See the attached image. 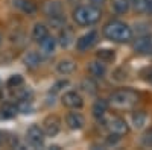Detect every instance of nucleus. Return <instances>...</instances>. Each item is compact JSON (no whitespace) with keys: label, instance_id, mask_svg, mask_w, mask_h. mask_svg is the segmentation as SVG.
<instances>
[{"label":"nucleus","instance_id":"obj_1","mask_svg":"<svg viewBox=\"0 0 152 150\" xmlns=\"http://www.w3.org/2000/svg\"><path fill=\"white\" fill-rule=\"evenodd\" d=\"M104 35L111 41L126 43V41L131 40L132 30H131V28L128 26V24H125L122 21H110L104 28Z\"/></svg>","mask_w":152,"mask_h":150},{"label":"nucleus","instance_id":"obj_2","mask_svg":"<svg viewBox=\"0 0 152 150\" xmlns=\"http://www.w3.org/2000/svg\"><path fill=\"white\" fill-rule=\"evenodd\" d=\"M137 94L129 90H122L111 96V103L116 106H131L137 102Z\"/></svg>","mask_w":152,"mask_h":150},{"label":"nucleus","instance_id":"obj_3","mask_svg":"<svg viewBox=\"0 0 152 150\" xmlns=\"http://www.w3.org/2000/svg\"><path fill=\"white\" fill-rule=\"evenodd\" d=\"M26 140L32 147H41L44 144V130L40 126H37V124H32L28 129Z\"/></svg>","mask_w":152,"mask_h":150},{"label":"nucleus","instance_id":"obj_4","mask_svg":"<svg viewBox=\"0 0 152 150\" xmlns=\"http://www.w3.org/2000/svg\"><path fill=\"white\" fill-rule=\"evenodd\" d=\"M96 43H97V32L90 30L88 33L82 35L81 38L76 41V47H78V50H81V52H85V50H88L90 47H93Z\"/></svg>","mask_w":152,"mask_h":150},{"label":"nucleus","instance_id":"obj_5","mask_svg":"<svg viewBox=\"0 0 152 150\" xmlns=\"http://www.w3.org/2000/svg\"><path fill=\"white\" fill-rule=\"evenodd\" d=\"M59 129H61V121L55 115L47 117L44 120V123H43V130H44V133L47 136H55L59 132Z\"/></svg>","mask_w":152,"mask_h":150},{"label":"nucleus","instance_id":"obj_6","mask_svg":"<svg viewBox=\"0 0 152 150\" xmlns=\"http://www.w3.org/2000/svg\"><path fill=\"white\" fill-rule=\"evenodd\" d=\"M107 128L110 129L111 133H117V135H123L128 132V126H126L125 120H122L120 117H111L107 121Z\"/></svg>","mask_w":152,"mask_h":150},{"label":"nucleus","instance_id":"obj_7","mask_svg":"<svg viewBox=\"0 0 152 150\" xmlns=\"http://www.w3.org/2000/svg\"><path fill=\"white\" fill-rule=\"evenodd\" d=\"M82 103H84L82 97L76 91H69V93H66L64 96H62V105L67 106V108L76 109V108H81Z\"/></svg>","mask_w":152,"mask_h":150},{"label":"nucleus","instance_id":"obj_8","mask_svg":"<svg viewBox=\"0 0 152 150\" xmlns=\"http://www.w3.org/2000/svg\"><path fill=\"white\" fill-rule=\"evenodd\" d=\"M66 123H67V126L70 129L79 130V129H82L85 120H84V117L79 114V112H70V114L66 117Z\"/></svg>","mask_w":152,"mask_h":150},{"label":"nucleus","instance_id":"obj_9","mask_svg":"<svg viewBox=\"0 0 152 150\" xmlns=\"http://www.w3.org/2000/svg\"><path fill=\"white\" fill-rule=\"evenodd\" d=\"M88 71L93 78H104L105 73H107V68H105V64L102 61H94V62H90L88 65Z\"/></svg>","mask_w":152,"mask_h":150},{"label":"nucleus","instance_id":"obj_10","mask_svg":"<svg viewBox=\"0 0 152 150\" xmlns=\"http://www.w3.org/2000/svg\"><path fill=\"white\" fill-rule=\"evenodd\" d=\"M40 44H41V52L44 55H47V56L52 55L55 52V49H56V40L53 38V36H50V35L44 36V38L40 41Z\"/></svg>","mask_w":152,"mask_h":150},{"label":"nucleus","instance_id":"obj_11","mask_svg":"<svg viewBox=\"0 0 152 150\" xmlns=\"http://www.w3.org/2000/svg\"><path fill=\"white\" fill-rule=\"evenodd\" d=\"M23 62H24V65L29 67V68H37L41 64V56L37 52H28L23 56Z\"/></svg>","mask_w":152,"mask_h":150},{"label":"nucleus","instance_id":"obj_12","mask_svg":"<svg viewBox=\"0 0 152 150\" xmlns=\"http://www.w3.org/2000/svg\"><path fill=\"white\" fill-rule=\"evenodd\" d=\"M73 20L79 26H88V17H87V6H79L73 11Z\"/></svg>","mask_w":152,"mask_h":150},{"label":"nucleus","instance_id":"obj_13","mask_svg":"<svg viewBox=\"0 0 152 150\" xmlns=\"http://www.w3.org/2000/svg\"><path fill=\"white\" fill-rule=\"evenodd\" d=\"M75 67L76 65L72 59H62L56 64V71L59 74H62V76H66V74H70V73L75 71Z\"/></svg>","mask_w":152,"mask_h":150},{"label":"nucleus","instance_id":"obj_14","mask_svg":"<svg viewBox=\"0 0 152 150\" xmlns=\"http://www.w3.org/2000/svg\"><path fill=\"white\" fill-rule=\"evenodd\" d=\"M134 49L137 50V52L140 53H149V50H152V41L151 38H148V36H142V38H138L134 44Z\"/></svg>","mask_w":152,"mask_h":150},{"label":"nucleus","instance_id":"obj_15","mask_svg":"<svg viewBox=\"0 0 152 150\" xmlns=\"http://www.w3.org/2000/svg\"><path fill=\"white\" fill-rule=\"evenodd\" d=\"M44 12L49 17H56V15H62V6L58 2H47L44 5Z\"/></svg>","mask_w":152,"mask_h":150},{"label":"nucleus","instance_id":"obj_16","mask_svg":"<svg viewBox=\"0 0 152 150\" xmlns=\"http://www.w3.org/2000/svg\"><path fill=\"white\" fill-rule=\"evenodd\" d=\"M47 35H49V30H47V28L44 26V24L37 23L35 26H34V29H32V38H34L35 41L40 43L44 36H47Z\"/></svg>","mask_w":152,"mask_h":150},{"label":"nucleus","instance_id":"obj_17","mask_svg":"<svg viewBox=\"0 0 152 150\" xmlns=\"http://www.w3.org/2000/svg\"><path fill=\"white\" fill-rule=\"evenodd\" d=\"M17 8H20L23 12H26V14H34L37 11V5L31 0H17V3H14Z\"/></svg>","mask_w":152,"mask_h":150},{"label":"nucleus","instance_id":"obj_18","mask_svg":"<svg viewBox=\"0 0 152 150\" xmlns=\"http://www.w3.org/2000/svg\"><path fill=\"white\" fill-rule=\"evenodd\" d=\"M107 108H108V105H107L105 100H99V102H96L94 106H93V114H94V117H96V118H102V117L105 115V112H107Z\"/></svg>","mask_w":152,"mask_h":150},{"label":"nucleus","instance_id":"obj_19","mask_svg":"<svg viewBox=\"0 0 152 150\" xmlns=\"http://www.w3.org/2000/svg\"><path fill=\"white\" fill-rule=\"evenodd\" d=\"M111 6H113L114 12H117V14H125V12H128V9H129L128 0H113Z\"/></svg>","mask_w":152,"mask_h":150},{"label":"nucleus","instance_id":"obj_20","mask_svg":"<svg viewBox=\"0 0 152 150\" xmlns=\"http://www.w3.org/2000/svg\"><path fill=\"white\" fill-rule=\"evenodd\" d=\"M114 58H116V55H114V50H110V49H100L97 52V59L102 61L104 64L105 62H111L114 61Z\"/></svg>","mask_w":152,"mask_h":150},{"label":"nucleus","instance_id":"obj_21","mask_svg":"<svg viewBox=\"0 0 152 150\" xmlns=\"http://www.w3.org/2000/svg\"><path fill=\"white\" fill-rule=\"evenodd\" d=\"M145 123H146V114L143 111H138L135 112V114L132 115V124H134V128L137 129H140L145 126Z\"/></svg>","mask_w":152,"mask_h":150},{"label":"nucleus","instance_id":"obj_22","mask_svg":"<svg viewBox=\"0 0 152 150\" xmlns=\"http://www.w3.org/2000/svg\"><path fill=\"white\" fill-rule=\"evenodd\" d=\"M17 111L21 114H32L34 112V106L28 99H21V102L17 105Z\"/></svg>","mask_w":152,"mask_h":150},{"label":"nucleus","instance_id":"obj_23","mask_svg":"<svg viewBox=\"0 0 152 150\" xmlns=\"http://www.w3.org/2000/svg\"><path fill=\"white\" fill-rule=\"evenodd\" d=\"M0 112H2V118H12V117H15V114H17V106H14V105H3L2 109H0Z\"/></svg>","mask_w":152,"mask_h":150},{"label":"nucleus","instance_id":"obj_24","mask_svg":"<svg viewBox=\"0 0 152 150\" xmlns=\"http://www.w3.org/2000/svg\"><path fill=\"white\" fill-rule=\"evenodd\" d=\"M21 83H23V78L20 76V74H14V76H11L9 80H8V85L11 86V88H18Z\"/></svg>","mask_w":152,"mask_h":150},{"label":"nucleus","instance_id":"obj_25","mask_svg":"<svg viewBox=\"0 0 152 150\" xmlns=\"http://www.w3.org/2000/svg\"><path fill=\"white\" fill-rule=\"evenodd\" d=\"M59 43L62 47H69L72 44V33L70 32H62L59 36Z\"/></svg>","mask_w":152,"mask_h":150},{"label":"nucleus","instance_id":"obj_26","mask_svg":"<svg viewBox=\"0 0 152 150\" xmlns=\"http://www.w3.org/2000/svg\"><path fill=\"white\" fill-rule=\"evenodd\" d=\"M143 144L148 146V147H152V129L145 133V136H143Z\"/></svg>","mask_w":152,"mask_h":150},{"label":"nucleus","instance_id":"obj_27","mask_svg":"<svg viewBox=\"0 0 152 150\" xmlns=\"http://www.w3.org/2000/svg\"><path fill=\"white\" fill-rule=\"evenodd\" d=\"M69 85V80H59V82H56L55 85H53V88H52V91L53 93H58L62 86H67Z\"/></svg>","mask_w":152,"mask_h":150},{"label":"nucleus","instance_id":"obj_28","mask_svg":"<svg viewBox=\"0 0 152 150\" xmlns=\"http://www.w3.org/2000/svg\"><path fill=\"white\" fill-rule=\"evenodd\" d=\"M134 6L137 11H146V3L145 0H134Z\"/></svg>","mask_w":152,"mask_h":150},{"label":"nucleus","instance_id":"obj_29","mask_svg":"<svg viewBox=\"0 0 152 150\" xmlns=\"http://www.w3.org/2000/svg\"><path fill=\"white\" fill-rule=\"evenodd\" d=\"M145 3H146V11L152 12V0H145Z\"/></svg>","mask_w":152,"mask_h":150},{"label":"nucleus","instance_id":"obj_30","mask_svg":"<svg viewBox=\"0 0 152 150\" xmlns=\"http://www.w3.org/2000/svg\"><path fill=\"white\" fill-rule=\"evenodd\" d=\"M90 2H91L93 5H96V6H97V5H102V3L105 2V0H90Z\"/></svg>","mask_w":152,"mask_h":150},{"label":"nucleus","instance_id":"obj_31","mask_svg":"<svg viewBox=\"0 0 152 150\" xmlns=\"http://www.w3.org/2000/svg\"><path fill=\"white\" fill-rule=\"evenodd\" d=\"M2 40H3V35H2V33H0V43H2Z\"/></svg>","mask_w":152,"mask_h":150},{"label":"nucleus","instance_id":"obj_32","mask_svg":"<svg viewBox=\"0 0 152 150\" xmlns=\"http://www.w3.org/2000/svg\"><path fill=\"white\" fill-rule=\"evenodd\" d=\"M0 120H2V112H0Z\"/></svg>","mask_w":152,"mask_h":150},{"label":"nucleus","instance_id":"obj_33","mask_svg":"<svg viewBox=\"0 0 152 150\" xmlns=\"http://www.w3.org/2000/svg\"><path fill=\"white\" fill-rule=\"evenodd\" d=\"M0 143H2V140H0Z\"/></svg>","mask_w":152,"mask_h":150}]
</instances>
